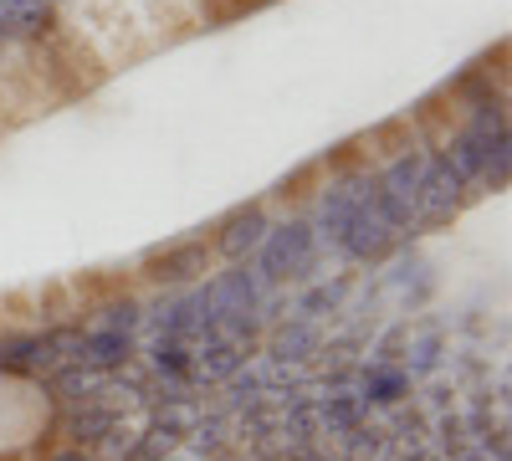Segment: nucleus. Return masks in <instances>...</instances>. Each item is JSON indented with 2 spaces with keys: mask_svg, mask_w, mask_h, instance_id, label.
<instances>
[{
  "mask_svg": "<svg viewBox=\"0 0 512 461\" xmlns=\"http://www.w3.org/2000/svg\"><path fill=\"white\" fill-rule=\"evenodd\" d=\"M93 323H98V328H118V333H144V298H134V292L108 298Z\"/></svg>",
  "mask_w": 512,
  "mask_h": 461,
  "instance_id": "2eb2a0df",
  "label": "nucleus"
},
{
  "mask_svg": "<svg viewBox=\"0 0 512 461\" xmlns=\"http://www.w3.org/2000/svg\"><path fill=\"white\" fill-rule=\"evenodd\" d=\"M318 395V426H323V436L333 441V436H344V431H354V426H364L369 421V405H364V395L354 390V380H344V385H323V390H313Z\"/></svg>",
  "mask_w": 512,
  "mask_h": 461,
  "instance_id": "9b49d317",
  "label": "nucleus"
},
{
  "mask_svg": "<svg viewBox=\"0 0 512 461\" xmlns=\"http://www.w3.org/2000/svg\"><path fill=\"white\" fill-rule=\"evenodd\" d=\"M405 374H410V385H425V380H436L441 374V364H446V333L436 328V323H420L410 339H405V349H400V359H395Z\"/></svg>",
  "mask_w": 512,
  "mask_h": 461,
  "instance_id": "ddd939ff",
  "label": "nucleus"
},
{
  "mask_svg": "<svg viewBox=\"0 0 512 461\" xmlns=\"http://www.w3.org/2000/svg\"><path fill=\"white\" fill-rule=\"evenodd\" d=\"M354 298V277L349 272H333V277H318V282H303V292L292 298L287 318H313V323H333V318H344Z\"/></svg>",
  "mask_w": 512,
  "mask_h": 461,
  "instance_id": "9d476101",
  "label": "nucleus"
},
{
  "mask_svg": "<svg viewBox=\"0 0 512 461\" xmlns=\"http://www.w3.org/2000/svg\"><path fill=\"white\" fill-rule=\"evenodd\" d=\"M47 461H98V451H88V446H62V451H52Z\"/></svg>",
  "mask_w": 512,
  "mask_h": 461,
  "instance_id": "f3484780",
  "label": "nucleus"
},
{
  "mask_svg": "<svg viewBox=\"0 0 512 461\" xmlns=\"http://www.w3.org/2000/svg\"><path fill=\"white\" fill-rule=\"evenodd\" d=\"M441 461H492L482 446H461V451H451V456H441Z\"/></svg>",
  "mask_w": 512,
  "mask_h": 461,
  "instance_id": "a211bd4d",
  "label": "nucleus"
},
{
  "mask_svg": "<svg viewBox=\"0 0 512 461\" xmlns=\"http://www.w3.org/2000/svg\"><path fill=\"white\" fill-rule=\"evenodd\" d=\"M11 47V31H6V21H0V52H6Z\"/></svg>",
  "mask_w": 512,
  "mask_h": 461,
  "instance_id": "6ab92c4d",
  "label": "nucleus"
},
{
  "mask_svg": "<svg viewBox=\"0 0 512 461\" xmlns=\"http://www.w3.org/2000/svg\"><path fill=\"white\" fill-rule=\"evenodd\" d=\"M323 339H328V323H313V318H282L267 328L262 339V359L282 364V369H313V359L323 354Z\"/></svg>",
  "mask_w": 512,
  "mask_h": 461,
  "instance_id": "39448f33",
  "label": "nucleus"
},
{
  "mask_svg": "<svg viewBox=\"0 0 512 461\" xmlns=\"http://www.w3.org/2000/svg\"><path fill=\"white\" fill-rule=\"evenodd\" d=\"M466 205V185L446 164L441 149H425V175H420V195H415V236H431L441 226H451Z\"/></svg>",
  "mask_w": 512,
  "mask_h": 461,
  "instance_id": "7ed1b4c3",
  "label": "nucleus"
},
{
  "mask_svg": "<svg viewBox=\"0 0 512 461\" xmlns=\"http://www.w3.org/2000/svg\"><path fill=\"white\" fill-rule=\"evenodd\" d=\"M128 421H123V405L118 400H82V405H67L62 410V421H57V431L67 436V446H88V451H98L113 431H123Z\"/></svg>",
  "mask_w": 512,
  "mask_h": 461,
  "instance_id": "6e6552de",
  "label": "nucleus"
},
{
  "mask_svg": "<svg viewBox=\"0 0 512 461\" xmlns=\"http://www.w3.org/2000/svg\"><path fill=\"white\" fill-rule=\"evenodd\" d=\"M333 461H395V441L390 431H384V421H369L344 431V436H333Z\"/></svg>",
  "mask_w": 512,
  "mask_h": 461,
  "instance_id": "4468645a",
  "label": "nucleus"
},
{
  "mask_svg": "<svg viewBox=\"0 0 512 461\" xmlns=\"http://www.w3.org/2000/svg\"><path fill=\"white\" fill-rule=\"evenodd\" d=\"M507 180H512V134H502V139L492 144L487 170H482V190H477V195H497V190H507Z\"/></svg>",
  "mask_w": 512,
  "mask_h": 461,
  "instance_id": "dca6fc26",
  "label": "nucleus"
},
{
  "mask_svg": "<svg viewBox=\"0 0 512 461\" xmlns=\"http://www.w3.org/2000/svg\"><path fill=\"white\" fill-rule=\"evenodd\" d=\"M354 390L364 395V405L379 415H390L395 405H405V400H415V385H410V374L400 369V364H379V359H359V369H354Z\"/></svg>",
  "mask_w": 512,
  "mask_h": 461,
  "instance_id": "1a4fd4ad",
  "label": "nucleus"
},
{
  "mask_svg": "<svg viewBox=\"0 0 512 461\" xmlns=\"http://www.w3.org/2000/svg\"><path fill=\"white\" fill-rule=\"evenodd\" d=\"M205 272H210V246L200 236L169 241V246H159V251H149V257H144V277L154 287H164V292H180V287L200 282Z\"/></svg>",
  "mask_w": 512,
  "mask_h": 461,
  "instance_id": "20e7f679",
  "label": "nucleus"
},
{
  "mask_svg": "<svg viewBox=\"0 0 512 461\" xmlns=\"http://www.w3.org/2000/svg\"><path fill=\"white\" fill-rule=\"evenodd\" d=\"M139 359V333H118V328H98L82 323V344L72 354V364L93 369V374H118Z\"/></svg>",
  "mask_w": 512,
  "mask_h": 461,
  "instance_id": "0eeeda50",
  "label": "nucleus"
},
{
  "mask_svg": "<svg viewBox=\"0 0 512 461\" xmlns=\"http://www.w3.org/2000/svg\"><path fill=\"white\" fill-rule=\"evenodd\" d=\"M144 364L159 385H175V390H195V344L190 339H149Z\"/></svg>",
  "mask_w": 512,
  "mask_h": 461,
  "instance_id": "f8f14e48",
  "label": "nucleus"
},
{
  "mask_svg": "<svg viewBox=\"0 0 512 461\" xmlns=\"http://www.w3.org/2000/svg\"><path fill=\"white\" fill-rule=\"evenodd\" d=\"M256 277L267 287H303V282H318L323 267H328V251L318 246V231H313V216H287V221H272L262 246L251 257Z\"/></svg>",
  "mask_w": 512,
  "mask_h": 461,
  "instance_id": "f257e3e1",
  "label": "nucleus"
},
{
  "mask_svg": "<svg viewBox=\"0 0 512 461\" xmlns=\"http://www.w3.org/2000/svg\"><path fill=\"white\" fill-rule=\"evenodd\" d=\"M47 6H57V0H47Z\"/></svg>",
  "mask_w": 512,
  "mask_h": 461,
  "instance_id": "aec40b11",
  "label": "nucleus"
},
{
  "mask_svg": "<svg viewBox=\"0 0 512 461\" xmlns=\"http://www.w3.org/2000/svg\"><path fill=\"white\" fill-rule=\"evenodd\" d=\"M420 175H425V149H400L374 170V205L384 211L405 241H415V195H420Z\"/></svg>",
  "mask_w": 512,
  "mask_h": 461,
  "instance_id": "f03ea898",
  "label": "nucleus"
},
{
  "mask_svg": "<svg viewBox=\"0 0 512 461\" xmlns=\"http://www.w3.org/2000/svg\"><path fill=\"white\" fill-rule=\"evenodd\" d=\"M272 226V211L262 200H251V205H236L231 216L216 221V236H210V257H221V262H251L256 257V246H262Z\"/></svg>",
  "mask_w": 512,
  "mask_h": 461,
  "instance_id": "423d86ee",
  "label": "nucleus"
}]
</instances>
